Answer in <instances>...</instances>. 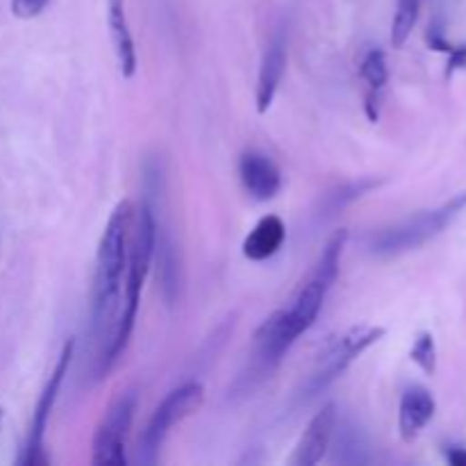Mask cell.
Returning <instances> with one entry per match:
<instances>
[{
  "instance_id": "6da1fadb",
  "label": "cell",
  "mask_w": 466,
  "mask_h": 466,
  "mask_svg": "<svg viewBox=\"0 0 466 466\" xmlns=\"http://www.w3.org/2000/svg\"><path fill=\"white\" fill-rule=\"evenodd\" d=\"M135 221V209L130 200H121L109 214L107 226L98 244L96 255V278H94V332L103 335L112 323L121 299L123 271L127 268V253H130V232Z\"/></svg>"
},
{
  "instance_id": "7a4b0ae2",
  "label": "cell",
  "mask_w": 466,
  "mask_h": 466,
  "mask_svg": "<svg viewBox=\"0 0 466 466\" xmlns=\"http://www.w3.org/2000/svg\"><path fill=\"white\" fill-rule=\"evenodd\" d=\"M464 208L466 191L455 196L453 200H449L444 208L417 214V217L408 218V221L396 223V226L376 232V235H371V239H369V248L376 255H400L408 253V250L412 248H419V246H423L426 241H431L432 237L444 232L446 226H449Z\"/></svg>"
},
{
  "instance_id": "3957f363",
  "label": "cell",
  "mask_w": 466,
  "mask_h": 466,
  "mask_svg": "<svg viewBox=\"0 0 466 466\" xmlns=\"http://www.w3.org/2000/svg\"><path fill=\"white\" fill-rule=\"evenodd\" d=\"M205 400V390L200 382H187V385L173 390L167 399L159 403L155 414L150 417L144 435L139 437V460L144 464H155L164 440L176 423L185 421L194 412H198Z\"/></svg>"
},
{
  "instance_id": "277c9868",
  "label": "cell",
  "mask_w": 466,
  "mask_h": 466,
  "mask_svg": "<svg viewBox=\"0 0 466 466\" xmlns=\"http://www.w3.org/2000/svg\"><path fill=\"white\" fill-rule=\"evenodd\" d=\"M385 335V328L362 323V326H353L350 330H346L344 335L328 341L323 353L319 355L317 371H314L312 380H309L308 385L309 394L314 396L321 390H326L332 380H337V378L350 367V362H355L364 350L371 349L373 344H378Z\"/></svg>"
},
{
  "instance_id": "5b68a950",
  "label": "cell",
  "mask_w": 466,
  "mask_h": 466,
  "mask_svg": "<svg viewBox=\"0 0 466 466\" xmlns=\"http://www.w3.org/2000/svg\"><path fill=\"white\" fill-rule=\"evenodd\" d=\"M137 412V391L127 390L109 405L94 437L96 466H126V435Z\"/></svg>"
},
{
  "instance_id": "8992f818",
  "label": "cell",
  "mask_w": 466,
  "mask_h": 466,
  "mask_svg": "<svg viewBox=\"0 0 466 466\" xmlns=\"http://www.w3.org/2000/svg\"><path fill=\"white\" fill-rule=\"evenodd\" d=\"M73 350H76V339H68L64 344L62 353H59V362L55 367V371L50 373L48 382H46V390L41 394L39 403H36L35 417H32V428H30V440H27L25 446V458H23V464L25 466H46L48 464V455L44 453V432L48 428L50 412L55 408V400H57L59 387H62L64 378H66L68 367H71Z\"/></svg>"
},
{
  "instance_id": "52a82bcc",
  "label": "cell",
  "mask_w": 466,
  "mask_h": 466,
  "mask_svg": "<svg viewBox=\"0 0 466 466\" xmlns=\"http://www.w3.org/2000/svg\"><path fill=\"white\" fill-rule=\"evenodd\" d=\"M337 419H339V414H337L335 403H328L321 412H317V417L305 428L289 462L294 466H314L321 462L323 455L332 446V432H335Z\"/></svg>"
},
{
  "instance_id": "ba28073f",
  "label": "cell",
  "mask_w": 466,
  "mask_h": 466,
  "mask_svg": "<svg viewBox=\"0 0 466 466\" xmlns=\"http://www.w3.org/2000/svg\"><path fill=\"white\" fill-rule=\"evenodd\" d=\"M285 68H287V36H285V30H278L276 35H273V39L268 41L267 50H264L262 66H259L258 94H255L259 114H267L268 107L273 105V98H276L278 89H280L282 76H285Z\"/></svg>"
},
{
  "instance_id": "9c48e42d",
  "label": "cell",
  "mask_w": 466,
  "mask_h": 466,
  "mask_svg": "<svg viewBox=\"0 0 466 466\" xmlns=\"http://www.w3.org/2000/svg\"><path fill=\"white\" fill-rule=\"evenodd\" d=\"M239 177L246 191L258 200H271L282 189V173L268 155L248 150L239 159Z\"/></svg>"
},
{
  "instance_id": "30bf717a",
  "label": "cell",
  "mask_w": 466,
  "mask_h": 466,
  "mask_svg": "<svg viewBox=\"0 0 466 466\" xmlns=\"http://www.w3.org/2000/svg\"><path fill=\"white\" fill-rule=\"evenodd\" d=\"M435 417V399L423 387H412L400 399L399 431L405 441H414Z\"/></svg>"
},
{
  "instance_id": "8fae6325",
  "label": "cell",
  "mask_w": 466,
  "mask_h": 466,
  "mask_svg": "<svg viewBox=\"0 0 466 466\" xmlns=\"http://www.w3.org/2000/svg\"><path fill=\"white\" fill-rule=\"evenodd\" d=\"M109 5V35H112L114 55L123 77H132L137 71V50L130 25L126 16V0H107Z\"/></svg>"
},
{
  "instance_id": "7c38bea8",
  "label": "cell",
  "mask_w": 466,
  "mask_h": 466,
  "mask_svg": "<svg viewBox=\"0 0 466 466\" xmlns=\"http://www.w3.org/2000/svg\"><path fill=\"white\" fill-rule=\"evenodd\" d=\"M285 223L276 214H268V217L259 218L258 226L250 230V235L244 239V258L250 262H262V259L273 258V255L280 250V246L285 244Z\"/></svg>"
},
{
  "instance_id": "4fadbf2b",
  "label": "cell",
  "mask_w": 466,
  "mask_h": 466,
  "mask_svg": "<svg viewBox=\"0 0 466 466\" xmlns=\"http://www.w3.org/2000/svg\"><path fill=\"white\" fill-rule=\"evenodd\" d=\"M159 264V282H162V294L168 305L177 303L180 296V259H177V248L173 244L171 235L157 226V244H155Z\"/></svg>"
},
{
  "instance_id": "5bb4252c",
  "label": "cell",
  "mask_w": 466,
  "mask_h": 466,
  "mask_svg": "<svg viewBox=\"0 0 466 466\" xmlns=\"http://www.w3.org/2000/svg\"><path fill=\"white\" fill-rule=\"evenodd\" d=\"M332 441H335V462L367 464V444L358 428L346 426V423L335 426Z\"/></svg>"
},
{
  "instance_id": "9a60e30c",
  "label": "cell",
  "mask_w": 466,
  "mask_h": 466,
  "mask_svg": "<svg viewBox=\"0 0 466 466\" xmlns=\"http://www.w3.org/2000/svg\"><path fill=\"white\" fill-rule=\"evenodd\" d=\"M346 239H349V232H346L344 228H341V230H337L335 235L328 239L326 248H323V253H321V259H319L317 268H314V276L321 278V280L326 282L330 289H332V285H335L337 276H339L341 253H344Z\"/></svg>"
},
{
  "instance_id": "2e32d148",
  "label": "cell",
  "mask_w": 466,
  "mask_h": 466,
  "mask_svg": "<svg viewBox=\"0 0 466 466\" xmlns=\"http://www.w3.org/2000/svg\"><path fill=\"white\" fill-rule=\"evenodd\" d=\"M419 7H421V0H399L394 23H391V44H394V48H400L410 39L414 25H417Z\"/></svg>"
},
{
  "instance_id": "e0dca14e",
  "label": "cell",
  "mask_w": 466,
  "mask_h": 466,
  "mask_svg": "<svg viewBox=\"0 0 466 466\" xmlns=\"http://www.w3.org/2000/svg\"><path fill=\"white\" fill-rule=\"evenodd\" d=\"M360 76L367 82L369 89H385L387 80H390V68H387V57L380 48H371L364 55L362 66H360Z\"/></svg>"
},
{
  "instance_id": "ac0fdd59",
  "label": "cell",
  "mask_w": 466,
  "mask_h": 466,
  "mask_svg": "<svg viewBox=\"0 0 466 466\" xmlns=\"http://www.w3.org/2000/svg\"><path fill=\"white\" fill-rule=\"evenodd\" d=\"M380 185V180H360V182H350V185H344L341 189L332 191V194H328L326 198V212L328 214H337L339 209H344L346 205L353 203V200L362 198L367 191L376 189V187Z\"/></svg>"
},
{
  "instance_id": "d6986e66",
  "label": "cell",
  "mask_w": 466,
  "mask_h": 466,
  "mask_svg": "<svg viewBox=\"0 0 466 466\" xmlns=\"http://www.w3.org/2000/svg\"><path fill=\"white\" fill-rule=\"evenodd\" d=\"M410 358L412 362H417L421 367L423 373L432 376L437 371V349H435V339H432L431 332H421L414 341L412 350H410Z\"/></svg>"
},
{
  "instance_id": "ffe728a7",
  "label": "cell",
  "mask_w": 466,
  "mask_h": 466,
  "mask_svg": "<svg viewBox=\"0 0 466 466\" xmlns=\"http://www.w3.org/2000/svg\"><path fill=\"white\" fill-rule=\"evenodd\" d=\"M48 0H12V14L16 18H35L46 9Z\"/></svg>"
},
{
  "instance_id": "44dd1931",
  "label": "cell",
  "mask_w": 466,
  "mask_h": 466,
  "mask_svg": "<svg viewBox=\"0 0 466 466\" xmlns=\"http://www.w3.org/2000/svg\"><path fill=\"white\" fill-rule=\"evenodd\" d=\"M449 55L451 57H449V68H446V77L453 76L458 68L466 66V46H453Z\"/></svg>"
},
{
  "instance_id": "7402d4cb",
  "label": "cell",
  "mask_w": 466,
  "mask_h": 466,
  "mask_svg": "<svg viewBox=\"0 0 466 466\" xmlns=\"http://www.w3.org/2000/svg\"><path fill=\"white\" fill-rule=\"evenodd\" d=\"M364 109H367V116H369V121H371V123H376L378 118H380V91L369 89Z\"/></svg>"
},
{
  "instance_id": "603a6c76",
  "label": "cell",
  "mask_w": 466,
  "mask_h": 466,
  "mask_svg": "<svg viewBox=\"0 0 466 466\" xmlns=\"http://www.w3.org/2000/svg\"><path fill=\"white\" fill-rule=\"evenodd\" d=\"M446 460L453 466H466V449H449Z\"/></svg>"
},
{
  "instance_id": "cb8c5ba5",
  "label": "cell",
  "mask_w": 466,
  "mask_h": 466,
  "mask_svg": "<svg viewBox=\"0 0 466 466\" xmlns=\"http://www.w3.org/2000/svg\"><path fill=\"white\" fill-rule=\"evenodd\" d=\"M0 421H3V408H0Z\"/></svg>"
}]
</instances>
